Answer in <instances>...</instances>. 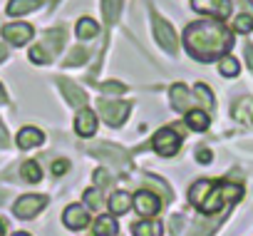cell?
Listing matches in <instances>:
<instances>
[{
    "label": "cell",
    "instance_id": "cell-35",
    "mask_svg": "<svg viewBox=\"0 0 253 236\" xmlns=\"http://www.w3.org/2000/svg\"><path fill=\"white\" fill-rule=\"evenodd\" d=\"M196 159H199L201 164H209V162H211V152H209L206 147H201V149H196Z\"/></svg>",
    "mask_w": 253,
    "mask_h": 236
},
{
    "label": "cell",
    "instance_id": "cell-8",
    "mask_svg": "<svg viewBox=\"0 0 253 236\" xmlns=\"http://www.w3.org/2000/svg\"><path fill=\"white\" fill-rule=\"evenodd\" d=\"M132 206L137 209V214L139 216H154L159 209H162V201H159V196L157 194H152V191H137L134 196H132Z\"/></svg>",
    "mask_w": 253,
    "mask_h": 236
},
{
    "label": "cell",
    "instance_id": "cell-32",
    "mask_svg": "<svg viewBox=\"0 0 253 236\" xmlns=\"http://www.w3.org/2000/svg\"><path fill=\"white\" fill-rule=\"evenodd\" d=\"M99 90H102V92H114V94H122V92H124L126 87H124L122 82H104V85H102Z\"/></svg>",
    "mask_w": 253,
    "mask_h": 236
},
{
    "label": "cell",
    "instance_id": "cell-7",
    "mask_svg": "<svg viewBox=\"0 0 253 236\" xmlns=\"http://www.w3.org/2000/svg\"><path fill=\"white\" fill-rule=\"evenodd\" d=\"M191 5L196 13L216 18V20H223L231 15V0H191Z\"/></svg>",
    "mask_w": 253,
    "mask_h": 236
},
{
    "label": "cell",
    "instance_id": "cell-29",
    "mask_svg": "<svg viewBox=\"0 0 253 236\" xmlns=\"http://www.w3.org/2000/svg\"><path fill=\"white\" fill-rule=\"evenodd\" d=\"M218 72H221L223 77H236V75H238V60H236V57H223V60L218 62Z\"/></svg>",
    "mask_w": 253,
    "mask_h": 236
},
{
    "label": "cell",
    "instance_id": "cell-37",
    "mask_svg": "<svg viewBox=\"0 0 253 236\" xmlns=\"http://www.w3.org/2000/svg\"><path fill=\"white\" fill-rule=\"evenodd\" d=\"M246 60H248V67L253 70V45H246Z\"/></svg>",
    "mask_w": 253,
    "mask_h": 236
},
{
    "label": "cell",
    "instance_id": "cell-27",
    "mask_svg": "<svg viewBox=\"0 0 253 236\" xmlns=\"http://www.w3.org/2000/svg\"><path fill=\"white\" fill-rule=\"evenodd\" d=\"M119 8H122V0H102V13H104L107 23H117Z\"/></svg>",
    "mask_w": 253,
    "mask_h": 236
},
{
    "label": "cell",
    "instance_id": "cell-16",
    "mask_svg": "<svg viewBox=\"0 0 253 236\" xmlns=\"http://www.w3.org/2000/svg\"><path fill=\"white\" fill-rule=\"evenodd\" d=\"M89 152L99 154V159H104V162H112V164H122V162H126V159H124V152H122L119 147H114V144H107V142L89 147Z\"/></svg>",
    "mask_w": 253,
    "mask_h": 236
},
{
    "label": "cell",
    "instance_id": "cell-21",
    "mask_svg": "<svg viewBox=\"0 0 253 236\" xmlns=\"http://www.w3.org/2000/svg\"><path fill=\"white\" fill-rule=\"evenodd\" d=\"M162 231H164V226L157 219H144V221H137L132 226L134 236H162Z\"/></svg>",
    "mask_w": 253,
    "mask_h": 236
},
{
    "label": "cell",
    "instance_id": "cell-12",
    "mask_svg": "<svg viewBox=\"0 0 253 236\" xmlns=\"http://www.w3.org/2000/svg\"><path fill=\"white\" fill-rule=\"evenodd\" d=\"M3 38L13 45H28L33 38V25L28 23H10L3 28Z\"/></svg>",
    "mask_w": 253,
    "mask_h": 236
},
{
    "label": "cell",
    "instance_id": "cell-22",
    "mask_svg": "<svg viewBox=\"0 0 253 236\" xmlns=\"http://www.w3.org/2000/svg\"><path fill=\"white\" fill-rule=\"evenodd\" d=\"M40 5H42L40 0H10V3H8V15H13V18L28 15V13L38 10Z\"/></svg>",
    "mask_w": 253,
    "mask_h": 236
},
{
    "label": "cell",
    "instance_id": "cell-20",
    "mask_svg": "<svg viewBox=\"0 0 253 236\" xmlns=\"http://www.w3.org/2000/svg\"><path fill=\"white\" fill-rule=\"evenodd\" d=\"M213 184H216V182H211V179H199V182L189 189V201L199 209V206H201V201L209 196V191H211V187H213Z\"/></svg>",
    "mask_w": 253,
    "mask_h": 236
},
{
    "label": "cell",
    "instance_id": "cell-31",
    "mask_svg": "<svg viewBox=\"0 0 253 236\" xmlns=\"http://www.w3.org/2000/svg\"><path fill=\"white\" fill-rule=\"evenodd\" d=\"M84 60H87V50L77 47V50H72V52H70V57L65 60V65H67V67H72V65H80V62H84Z\"/></svg>",
    "mask_w": 253,
    "mask_h": 236
},
{
    "label": "cell",
    "instance_id": "cell-40",
    "mask_svg": "<svg viewBox=\"0 0 253 236\" xmlns=\"http://www.w3.org/2000/svg\"><path fill=\"white\" fill-rule=\"evenodd\" d=\"M3 234H5V224H3V221H0V236H3Z\"/></svg>",
    "mask_w": 253,
    "mask_h": 236
},
{
    "label": "cell",
    "instance_id": "cell-15",
    "mask_svg": "<svg viewBox=\"0 0 253 236\" xmlns=\"http://www.w3.org/2000/svg\"><path fill=\"white\" fill-rule=\"evenodd\" d=\"M60 90L65 92V97H67V102H70L72 107H84V104H87V94H84V90H80L75 82L60 77Z\"/></svg>",
    "mask_w": 253,
    "mask_h": 236
},
{
    "label": "cell",
    "instance_id": "cell-10",
    "mask_svg": "<svg viewBox=\"0 0 253 236\" xmlns=\"http://www.w3.org/2000/svg\"><path fill=\"white\" fill-rule=\"evenodd\" d=\"M223 204H226V196H223V189H221V182H216L213 187H211V191H209V196L201 201V206H199V211L204 214V216H213V214H218L221 209H223Z\"/></svg>",
    "mask_w": 253,
    "mask_h": 236
},
{
    "label": "cell",
    "instance_id": "cell-38",
    "mask_svg": "<svg viewBox=\"0 0 253 236\" xmlns=\"http://www.w3.org/2000/svg\"><path fill=\"white\" fill-rule=\"evenodd\" d=\"M3 102H8V97H5V90H3V85H0V104Z\"/></svg>",
    "mask_w": 253,
    "mask_h": 236
},
{
    "label": "cell",
    "instance_id": "cell-36",
    "mask_svg": "<svg viewBox=\"0 0 253 236\" xmlns=\"http://www.w3.org/2000/svg\"><path fill=\"white\" fill-rule=\"evenodd\" d=\"M8 144V132H5V125L0 122V147H5Z\"/></svg>",
    "mask_w": 253,
    "mask_h": 236
},
{
    "label": "cell",
    "instance_id": "cell-2",
    "mask_svg": "<svg viewBox=\"0 0 253 236\" xmlns=\"http://www.w3.org/2000/svg\"><path fill=\"white\" fill-rule=\"evenodd\" d=\"M62 45H65V30H62V28H55V30L45 33L42 43L30 50V60H33L35 65H45V62H50V60L60 52Z\"/></svg>",
    "mask_w": 253,
    "mask_h": 236
},
{
    "label": "cell",
    "instance_id": "cell-39",
    "mask_svg": "<svg viewBox=\"0 0 253 236\" xmlns=\"http://www.w3.org/2000/svg\"><path fill=\"white\" fill-rule=\"evenodd\" d=\"M5 57H8V50H5V47H3V45H0V62H3V60H5Z\"/></svg>",
    "mask_w": 253,
    "mask_h": 236
},
{
    "label": "cell",
    "instance_id": "cell-14",
    "mask_svg": "<svg viewBox=\"0 0 253 236\" xmlns=\"http://www.w3.org/2000/svg\"><path fill=\"white\" fill-rule=\"evenodd\" d=\"M15 142H18L20 149H33V147H40V144L45 142V135H42L38 127H23V130L18 132Z\"/></svg>",
    "mask_w": 253,
    "mask_h": 236
},
{
    "label": "cell",
    "instance_id": "cell-5",
    "mask_svg": "<svg viewBox=\"0 0 253 236\" xmlns=\"http://www.w3.org/2000/svg\"><path fill=\"white\" fill-rule=\"evenodd\" d=\"M45 206H47V196H42V194H25V196H20L13 204V211H15L18 219H33Z\"/></svg>",
    "mask_w": 253,
    "mask_h": 236
},
{
    "label": "cell",
    "instance_id": "cell-33",
    "mask_svg": "<svg viewBox=\"0 0 253 236\" xmlns=\"http://www.w3.org/2000/svg\"><path fill=\"white\" fill-rule=\"evenodd\" d=\"M67 169H70V162H67V159H57V162L52 164V174H55V177H62Z\"/></svg>",
    "mask_w": 253,
    "mask_h": 236
},
{
    "label": "cell",
    "instance_id": "cell-11",
    "mask_svg": "<svg viewBox=\"0 0 253 236\" xmlns=\"http://www.w3.org/2000/svg\"><path fill=\"white\" fill-rule=\"evenodd\" d=\"M75 132L80 137H94L97 132V114L87 107H80L77 117H75Z\"/></svg>",
    "mask_w": 253,
    "mask_h": 236
},
{
    "label": "cell",
    "instance_id": "cell-13",
    "mask_svg": "<svg viewBox=\"0 0 253 236\" xmlns=\"http://www.w3.org/2000/svg\"><path fill=\"white\" fill-rule=\"evenodd\" d=\"M169 97H171V107L176 109V112H189V109H194V104H196V99L189 94V87L186 85H174L171 90H169Z\"/></svg>",
    "mask_w": 253,
    "mask_h": 236
},
{
    "label": "cell",
    "instance_id": "cell-6",
    "mask_svg": "<svg viewBox=\"0 0 253 236\" xmlns=\"http://www.w3.org/2000/svg\"><path fill=\"white\" fill-rule=\"evenodd\" d=\"M152 25H154V35H157V43L169 52V55H176L179 52V40H176V33H174V28L164 20V18H159V15H154V20H152Z\"/></svg>",
    "mask_w": 253,
    "mask_h": 236
},
{
    "label": "cell",
    "instance_id": "cell-3",
    "mask_svg": "<svg viewBox=\"0 0 253 236\" xmlns=\"http://www.w3.org/2000/svg\"><path fill=\"white\" fill-rule=\"evenodd\" d=\"M181 135L174 130V127H164V130H159L157 135H154V140H152V147H154V152L159 154V157H174L179 149H181Z\"/></svg>",
    "mask_w": 253,
    "mask_h": 236
},
{
    "label": "cell",
    "instance_id": "cell-19",
    "mask_svg": "<svg viewBox=\"0 0 253 236\" xmlns=\"http://www.w3.org/2000/svg\"><path fill=\"white\" fill-rule=\"evenodd\" d=\"M184 120H186V125H189V130H194V132H204V130H209V114L204 112V109H189L186 112V117H184Z\"/></svg>",
    "mask_w": 253,
    "mask_h": 236
},
{
    "label": "cell",
    "instance_id": "cell-24",
    "mask_svg": "<svg viewBox=\"0 0 253 236\" xmlns=\"http://www.w3.org/2000/svg\"><path fill=\"white\" fill-rule=\"evenodd\" d=\"M119 224L114 216H97L94 221V236H117Z\"/></svg>",
    "mask_w": 253,
    "mask_h": 236
},
{
    "label": "cell",
    "instance_id": "cell-30",
    "mask_svg": "<svg viewBox=\"0 0 253 236\" xmlns=\"http://www.w3.org/2000/svg\"><path fill=\"white\" fill-rule=\"evenodd\" d=\"M84 204H87L89 209L99 211V209H102V189H97V187L87 189V191H84Z\"/></svg>",
    "mask_w": 253,
    "mask_h": 236
},
{
    "label": "cell",
    "instance_id": "cell-23",
    "mask_svg": "<svg viewBox=\"0 0 253 236\" xmlns=\"http://www.w3.org/2000/svg\"><path fill=\"white\" fill-rule=\"evenodd\" d=\"M233 114H236V120L243 122V125H253V97H243L236 102L233 107Z\"/></svg>",
    "mask_w": 253,
    "mask_h": 236
},
{
    "label": "cell",
    "instance_id": "cell-41",
    "mask_svg": "<svg viewBox=\"0 0 253 236\" xmlns=\"http://www.w3.org/2000/svg\"><path fill=\"white\" fill-rule=\"evenodd\" d=\"M13 236H30V234H25V231H18V234H13Z\"/></svg>",
    "mask_w": 253,
    "mask_h": 236
},
{
    "label": "cell",
    "instance_id": "cell-28",
    "mask_svg": "<svg viewBox=\"0 0 253 236\" xmlns=\"http://www.w3.org/2000/svg\"><path fill=\"white\" fill-rule=\"evenodd\" d=\"M194 94H196L194 99L204 104V112L213 107V94H211V90H209L206 85H196V87H194Z\"/></svg>",
    "mask_w": 253,
    "mask_h": 236
},
{
    "label": "cell",
    "instance_id": "cell-4",
    "mask_svg": "<svg viewBox=\"0 0 253 236\" xmlns=\"http://www.w3.org/2000/svg\"><path fill=\"white\" fill-rule=\"evenodd\" d=\"M97 109L102 114V120L112 127H119L124 120H126V114H129L132 104L129 102H119V99H99L97 102Z\"/></svg>",
    "mask_w": 253,
    "mask_h": 236
},
{
    "label": "cell",
    "instance_id": "cell-17",
    "mask_svg": "<svg viewBox=\"0 0 253 236\" xmlns=\"http://www.w3.org/2000/svg\"><path fill=\"white\" fill-rule=\"evenodd\" d=\"M241 5H243L246 10L233 18V30H236V33H251V30H253V5L248 3V0H241Z\"/></svg>",
    "mask_w": 253,
    "mask_h": 236
},
{
    "label": "cell",
    "instance_id": "cell-26",
    "mask_svg": "<svg viewBox=\"0 0 253 236\" xmlns=\"http://www.w3.org/2000/svg\"><path fill=\"white\" fill-rule=\"evenodd\" d=\"M20 177H25V182H30V184H35V182H40L42 179V169H40V164L38 162H25L23 167H20Z\"/></svg>",
    "mask_w": 253,
    "mask_h": 236
},
{
    "label": "cell",
    "instance_id": "cell-1",
    "mask_svg": "<svg viewBox=\"0 0 253 236\" xmlns=\"http://www.w3.org/2000/svg\"><path fill=\"white\" fill-rule=\"evenodd\" d=\"M184 43H186L189 55L194 60H201V62L218 60L233 47V38L221 20L191 23L184 33Z\"/></svg>",
    "mask_w": 253,
    "mask_h": 236
},
{
    "label": "cell",
    "instance_id": "cell-34",
    "mask_svg": "<svg viewBox=\"0 0 253 236\" xmlns=\"http://www.w3.org/2000/svg\"><path fill=\"white\" fill-rule=\"evenodd\" d=\"M94 179H97V184H99V187H107V184H112V177H109L104 169H97V172H94Z\"/></svg>",
    "mask_w": 253,
    "mask_h": 236
},
{
    "label": "cell",
    "instance_id": "cell-18",
    "mask_svg": "<svg viewBox=\"0 0 253 236\" xmlns=\"http://www.w3.org/2000/svg\"><path fill=\"white\" fill-rule=\"evenodd\" d=\"M107 204H109L112 216H122V214H126V211L132 209V196L126 194V191H114Z\"/></svg>",
    "mask_w": 253,
    "mask_h": 236
},
{
    "label": "cell",
    "instance_id": "cell-9",
    "mask_svg": "<svg viewBox=\"0 0 253 236\" xmlns=\"http://www.w3.org/2000/svg\"><path fill=\"white\" fill-rule=\"evenodd\" d=\"M62 221H65L67 229H72V231H82V229H87V224H89V214H87L84 206H80V204H70V206L65 209V214H62Z\"/></svg>",
    "mask_w": 253,
    "mask_h": 236
},
{
    "label": "cell",
    "instance_id": "cell-25",
    "mask_svg": "<svg viewBox=\"0 0 253 236\" xmlns=\"http://www.w3.org/2000/svg\"><path fill=\"white\" fill-rule=\"evenodd\" d=\"M75 33H77V38H82V40H92V38L99 35V25H97L92 18H80Z\"/></svg>",
    "mask_w": 253,
    "mask_h": 236
}]
</instances>
